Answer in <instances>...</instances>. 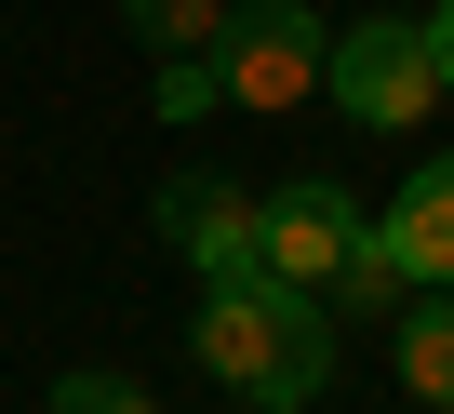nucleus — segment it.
<instances>
[{
	"mask_svg": "<svg viewBox=\"0 0 454 414\" xmlns=\"http://www.w3.org/2000/svg\"><path fill=\"white\" fill-rule=\"evenodd\" d=\"M334 308L321 294H294V281H268V268H241V281H214L200 294V321H187V361L227 387V401H254V414H308L321 387H334Z\"/></svg>",
	"mask_w": 454,
	"mask_h": 414,
	"instance_id": "1",
	"label": "nucleus"
},
{
	"mask_svg": "<svg viewBox=\"0 0 454 414\" xmlns=\"http://www.w3.org/2000/svg\"><path fill=\"white\" fill-rule=\"evenodd\" d=\"M321 67H334V27L308 14V0H227V27H214V81H227V107L281 121V107L321 94Z\"/></svg>",
	"mask_w": 454,
	"mask_h": 414,
	"instance_id": "2",
	"label": "nucleus"
},
{
	"mask_svg": "<svg viewBox=\"0 0 454 414\" xmlns=\"http://www.w3.org/2000/svg\"><path fill=\"white\" fill-rule=\"evenodd\" d=\"M334 107L361 121V134H414L427 107H441V67H427V27L414 14H361V27H334Z\"/></svg>",
	"mask_w": 454,
	"mask_h": 414,
	"instance_id": "3",
	"label": "nucleus"
},
{
	"mask_svg": "<svg viewBox=\"0 0 454 414\" xmlns=\"http://www.w3.org/2000/svg\"><path fill=\"white\" fill-rule=\"evenodd\" d=\"M374 241V215L334 187V174H294L281 200H254V268L268 281H294V294H334V268Z\"/></svg>",
	"mask_w": 454,
	"mask_h": 414,
	"instance_id": "4",
	"label": "nucleus"
},
{
	"mask_svg": "<svg viewBox=\"0 0 454 414\" xmlns=\"http://www.w3.org/2000/svg\"><path fill=\"white\" fill-rule=\"evenodd\" d=\"M160 241H174L200 281H241V268H254V200L227 187V174H174V187H160Z\"/></svg>",
	"mask_w": 454,
	"mask_h": 414,
	"instance_id": "5",
	"label": "nucleus"
},
{
	"mask_svg": "<svg viewBox=\"0 0 454 414\" xmlns=\"http://www.w3.org/2000/svg\"><path fill=\"white\" fill-rule=\"evenodd\" d=\"M374 241L401 254V281H414V294H441V281H454V160H414V187L374 215Z\"/></svg>",
	"mask_w": 454,
	"mask_h": 414,
	"instance_id": "6",
	"label": "nucleus"
},
{
	"mask_svg": "<svg viewBox=\"0 0 454 414\" xmlns=\"http://www.w3.org/2000/svg\"><path fill=\"white\" fill-rule=\"evenodd\" d=\"M387 361H401V387H414L427 414H454V281L414 294V308L387 321Z\"/></svg>",
	"mask_w": 454,
	"mask_h": 414,
	"instance_id": "7",
	"label": "nucleus"
},
{
	"mask_svg": "<svg viewBox=\"0 0 454 414\" xmlns=\"http://www.w3.org/2000/svg\"><path fill=\"white\" fill-rule=\"evenodd\" d=\"M321 308H334V321H401V308H414V281H401V254H387V241H361V254L334 268V294H321Z\"/></svg>",
	"mask_w": 454,
	"mask_h": 414,
	"instance_id": "8",
	"label": "nucleus"
},
{
	"mask_svg": "<svg viewBox=\"0 0 454 414\" xmlns=\"http://www.w3.org/2000/svg\"><path fill=\"white\" fill-rule=\"evenodd\" d=\"M121 27H134L147 54H214V27H227V0H121Z\"/></svg>",
	"mask_w": 454,
	"mask_h": 414,
	"instance_id": "9",
	"label": "nucleus"
},
{
	"mask_svg": "<svg viewBox=\"0 0 454 414\" xmlns=\"http://www.w3.org/2000/svg\"><path fill=\"white\" fill-rule=\"evenodd\" d=\"M41 414H160V401H147L134 374H67V387H54Z\"/></svg>",
	"mask_w": 454,
	"mask_h": 414,
	"instance_id": "10",
	"label": "nucleus"
},
{
	"mask_svg": "<svg viewBox=\"0 0 454 414\" xmlns=\"http://www.w3.org/2000/svg\"><path fill=\"white\" fill-rule=\"evenodd\" d=\"M227 81H214V54H160V121H200Z\"/></svg>",
	"mask_w": 454,
	"mask_h": 414,
	"instance_id": "11",
	"label": "nucleus"
},
{
	"mask_svg": "<svg viewBox=\"0 0 454 414\" xmlns=\"http://www.w3.org/2000/svg\"><path fill=\"white\" fill-rule=\"evenodd\" d=\"M427 27V67H441V94H454V0H441V14H414Z\"/></svg>",
	"mask_w": 454,
	"mask_h": 414,
	"instance_id": "12",
	"label": "nucleus"
}]
</instances>
